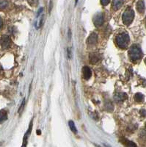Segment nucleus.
I'll list each match as a JSON object with an SVG mask.
<instances>
[{"label": "nucleus", "mask_w": 146, "mask_h": 147, "mask_svg": "<svg viewBox=\"0 0 146 147\" xmlns=\"http://www.w3.org/2000/svg\"><path fill=\"white\" fill-rule=\"evenodd\" d=\"M130 38L129 36L127 33L123 32V33L120 34L116 38V43L118 47L121 49H126L128 47L129 44Z\"/></svg>", "instance_id": "nucleus-1"}, {"label": "nucleus", "mask_w": 146, "mask_h": 147, "mask_svg": "<svg viewBox=\"0 0 146 147\" xmlns=\"http://www.w3.org/2000/svg\"><path fill=\"white\" fill-rule=\"evenodd\" d=\"M129 57L131 60H134V61L138 60L139 59L141 58L142 56H143V52H142L141 49L137 45L131 46L129 51Z\"/></svg>", "instance_id": "nucleus-2"}, {"label": "nucleus", "mask_w": 146, "mask_h": 147, "mask_svg": "<svg viewBox=\"0 0 146 147\" xmlns=\"http://www.w3.org/2000/svg\"><path fill=\"white\" fill-rule=\"evenodd\" d=\"M135 18V12L131 8H128L125 10L123 14V22L126 25H129Z\"/></svg>", "instance_id": "nucleus-3"}, {"label": "nucleus", "mask_w": 146, "mask_h": 147, "mask_svg": "<svg viewBox=\"0 0 146 147\" xmlns=\"http://www.w3.org/2000/svg\"><path fill=\"white\" fill-rule=\"evenodd\" d=\"M0 45L2 47L3 49H7L10 48L11 45V39L7 35H2L0 38Z\"/></svg>", "instance_id": "nucleus-4"}, {"label": "nucleus", "mask_w": 146, "mask_h": 147, "mask_svg": "<svg viewBox=\"0 0 146 147\" xmlns=\"http://www.w3.org/2000/svg\"><path fill=\"white\" fill-rule=\"evenodd\" d=\"M104 15L101 13L96 14L93 18V23L96 27H101L104 24Z\"/></svg>", "instance_id": "nucleus-5"}, {"label": "nucleus", "mask_w": 146, "mask_h": 147, "mask_svg": "<svg viewBox=\"0 0 146 147\" xmlns=\"http://www.w3.org/2000/svg\"><path fill=\"white\" fill-rule=\"evenodd\" d=\"M102 59L101 55L99 53H96V52H94V53H91L90 55V63L92 64H96L97 63L100 62Z\"/></svg>", "instance_id": "nucleus-6"}, {"label": "nucleus", "mask_w": 146, "mask_h": 147, "mask_svg": "<svg viewBox=\"0 0 146 147\" xmlns=\"http://www.w3.org/2000/svg\"><path fill=\"white\" fill-rule=\"evenodd\" d=\"M97 42H98V35L96 33L93 32V33L90 34V35L88 38L87 44L89 45H95V44H97Z\"/></svg>", "instance_id": "nucleus-7"}, {"label": "nucleus", "mask_w": 146, "mask_h": 147, "mask_svg": "<svg viewBox=\"0 0 146 147\" xmlns=\"http://www.w3.org/2000/svg\"><path fill=\"white\" fill-rule=\"evenodd\" d=\"M82 72H83L84 78H85V80H89V79L91 77L92 71L89 67H87V66L84 67L83 69H82Z\"/></svg>", "instance_id": "nucleus-8"}, {"label": "nucleus", "mask_w": 146, "mask_h": 147, "mask_svg": "<svg viewBox=\"0 0 146 147\" xmlns=\"http://www.w3.org/2000/svg\"><path fill=\"white\" fill-rule=\"evenodd\" d=\"M123 4V0H113L112 7L115 10H119Z\"/></svg>", "instance_id": "nucleus-9"}, {"label": "nucleus", "mask_w": 146, "mask_h": 147, "mask_svg": "<svg viewBox=\"0 0 146 147\" xmlns=\"http://www.w3.org/2000/svg\"><path fill=\"white\" fill-rule=\"evenodd\" d=\"M127 99V95L125 93H118L115 95V99L117 102H121Z\"/></svg>", "instance_id": "nucleus-10"}, {"label": "nucleus", "mask_w": 146, "mask_h": 147, "mask_svg": "<svg viewBox=\"0 0 146 147\" xmlns=\"http://www.w3.org/2000/svg\"><path fill=\"white\" fill-rule=\"evenodd\" d=\"M145 7L144 2L142 1V0H139L137 4V10L140 13H143L145 11Z\"/></svg>", "instance_id": "nucleus-11"}, {"label": "nucleus", "mask_w": 146, "mask_h": 147, "mask_svg": "<svg viewBox=\"0 0 146 147\" xmlns=\"http://www.w3.org/2000/svg\"><path fill=\"white\" fill-rule=\"evenodd\" d=\"M32 121H31V122H30V127H29L28 131H27V133L25 134L24 138V144H23V146H26V144H27V139H28L29 136H30V133H31V131H32Z\"/></svg>", "instance_id": "nucleus-12"}, {"label": "nucleus", "mask_w": 146, "mask_h": 147, "mask_svg": "<svg viewBox=\"0 0 146 147\" xmlns=\"http://www.w3.org/2000/svg\"><path fill=\"white\" fill-rule=\"evenodd\" d=\"M7 113L5 110H0V124L4 121L7 120Z\"/></svg>", "instance_id": "nucleus-13"}, {"label": "nucleus", "mask_w": 146, "mask_h": 147, "mask_svg": "<svg viewBox=\"0 0 146 147\" xmlns=\"http://www.w3.org/2000/svg\"><path fill=\"white\" fill-rule=\"evenodd\" d=\"M135 99L136 102H142L144 100V96L142 94H140V93H137V94H136V95L135 96Z\"/></svg>", "instance_id": "nucleus-14"}, {"label": "nucleus", "mask_w": 146, "mask_h": 147, "mask_svg": "<svg viewBox=\"0 0 146 147\" xmlns=\"http://www.w3.org/2000/svg\"><path fill=\"white\" fill-rule=\"evenodd\" d=\"M68 125H69L70 128H71L72 132H74V133H77V127H76V126H75L74 122H73V121H68Z\"/></svg>", "instance_id": "nucleus-15"}, {"label": "nucleus", "mask_w": 146, "mask_h": 147, "mask_svg": "<svg viewBox=\"0 0 146 147\" xmlns=\"http://www.w3.org/2000/svg\"><path fill=\"white\" fill-rule=\"evenodd\" d=\"M7 5H8V2L7 0H0V10L6 8Z\"/></svg>", "instance_id": "nucleus-16"}, {"label": "nucleus", "mask_w": 146, "mask_h": 147, "mask_svg": "<svg viewBox=\"0 0 146 147\" xmlns=\"http://www.w3.org/2000/svg\"><path fill=\"white\" fill-rule=\"evenodd\" d=\"M27 2L32 7H36L38 4V0H27Z\"/></svg>", "instance_id": "nucleus-17"}, {"label": "nucleus", "mask_w": 146, "mask_h": 147, "mask_svg": "<svg viewBox=\"0 0 146 147\" xmlns=\"http://www.w3.org/2000/svg\"><path fill=\"white\" fill-rule=\"evenodd\" d=\"M105 107H106V108L107 109V110H109V111H112V110L110 109V107H111L112 109H113V105H112L111 102H107V103H106V105H105Z\"/></svg>", "instance_id": "nucleus-18"}, {"label": "nucleus", "mask_w": 146, "mask_h": 147, "mask_svg": "<svg viewBox=\"0 0 146 147\" xmlns=\"http://www.w3.org/2000/svg\"><path fill=\"white\" fill-rule=\"evenodd\" d=\"M110 0H101V5H104V6H106L108 4L110 3Z\"/></svg>", "instance_id": "nucleus-19"}, {"label": "nucleus", "mask_w": 146, "mask_h": 147, "mask_svg": "<svg viewBox=\"0 0 146 147\" xmlns=\"http://www.w3.org/2000/svg\"><path fill=\"white\" fill-rule=\"evenodd\" d=\"M24 105H25V99H24L23 102H22V105H21L20 108H19V110H18V112L20 113H21V111H22V110H23V109H24Z\"/></svg>", "instance_id": "nucleus-20"}, {"label": "nucleus", "mask_w": 146, "mask_h": 147, "mask_svg": "<svg viewBox=\"0 0 146 147\" xmlns=\"http://www.w3.org/2000/svg\"><path fill=\"white\" fill-rule=\"evenodd\" d=\"M140 114H141L143 116H146V110H140Z\"/></svg>", "instance_id": "nucleus-21"}, {"label": "nucleus", "mask_w": 146, "mask_h": 147, "mask_svg": "<svg viewBox=\"0 0 146 147\" xmlns=\"http://www.w3.org/2000/svg\"><path fill=\"white\" fill-rule=\"evenodd\" d=\"M68 56L69 58L71 57V49H68Z\"/></svg>", "instance_id": "nucleus-22"}, {"label": "nucleus", "mask_w": 146, "mask_h": 147, "mask_svg": "<svg viewBox=\"0 0 146 147\" xmlns=\"http://www.w3.org/2000/svg\"><path fill=\"white\" fill-rule=\"evenodd\" d=\"M2 25H3V21H2V18H0V29L2 28Z\"/></svg>", "instance_id": "nucleus-23"}, {"label": "nucleus", "mask_w": 146, "mask_h": 147, "mask_svg": "<svg viewBox=\"0 0 146 147\" xmlns=\"http://www.w3.org/2000/svg\"><path fill=\"white\" fill-rule=\"evenodd\" d=\"M37 134H39V135L40 134V131L39 129H38V131H37Z\"/></svg>", "instance_id": "nucleus-24"}, {"label": "nucleus", "mask_w": 146, "mask_h": 147, "mask_svg": "<svg viewBox=\"0 0 146 147\" xmlns=\"http://www.w3.org/2000/svg\"><path fill=\"white\" fill-rule=\"evenodd\" d=\"M1 71H2V66L0 65V73H1Z\"/></svg>", "instance_id": "nucleus-25"}, {"label": "nucleus", "mask_w": 146, "mask_h": 147, "mask_svg": "<svg viewBox=\"0 0 146 147\" xmlns=\"http://www.w3.org/2000/svg\"><path fill=\"white\" fill-rule=\"evenodd\" d=\"M145 64H146V58L145 59Z\"/></svg>", "instance_id": "nucleus-26"}, {"label": "nucleus", "mask_w": 146, "mask_h": 147, "mask_svg": "<svg viewBox=\"0 0 146 147\" xmlns=\"http://www.w3.org/2000/svg\"><path fill=\"white\" fill-rule=\"evenodd\" d=\"M145 127H146V124H145Z\"/></svg>", "instance_id": "nucleus-27"}]
</instances>
